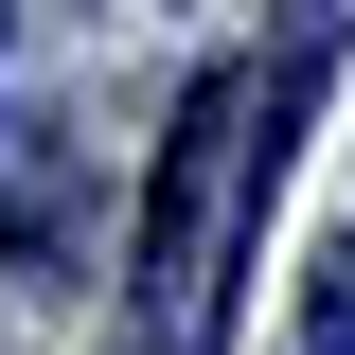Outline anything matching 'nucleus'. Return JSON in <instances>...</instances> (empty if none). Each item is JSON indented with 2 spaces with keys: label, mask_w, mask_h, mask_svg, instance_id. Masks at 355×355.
<instances>
[{
  "label": "nucleus",
  "mask_w": 355,
  "mask_h": 355,
  "mask_svg": "<svg viewBox=\"0 0 355 355\" xmlns=\"http://www.w3.org/2000/svg\"><path fill=\"white\" fill-rule=\"evenodd\" d=\"M266 178H284L266 71L214 53V71L178 89V125L142 142V231H125V302H142L160 355H214L231 338V266H249V231H266Z\"/></svg>",
  "instance_id": "nucleus-1"
},
{
  "label": "nucleus",
  "mask_w": 355,
  "mask_h": 355,
  "mask_svg": "<svg viewBox=\"0 0 355 355\" xmlns=\"http://www.w3.org/2000/svg\"><path fill=\"white\" fill-rule=\"evenodd\" d=\"M302 355H355V266H320V284H302Z\"/></svg>",
  "instance_id": "nucleus-2"
}]
</instances>
